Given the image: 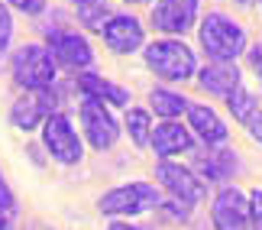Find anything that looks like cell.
<instances>
[{
  "label": "cell",
  "mask_w": 262,
  "mask_h": 230,
  "mask_svg": "<svg viewBox=\"0 0 262 230\" xmlns=\"http://www.w3.org/2000/svg\"><path fill=\"white\" fill-rule=\"evenodd\" d=\"M146 65L152 68L159 78L165 81H185L198 72V62H194V52L178 43V39H159V43H149L146 46Z\"/></svg>",
  "instance_id": "4"
},
{
  "label": "cell",
  "mask_w": 262,
  "mask_h": 230,
  "mask_svg": "<svg viewBox=\"0 0 262 230\" xmlns=\"http://www.w3.org/2000/svg\"><path fill=\"white\" fill-rule=\"evenodd\" d=\"M100 36H104V43L110 52L117 55H129L136 52L139 46H143V23H139L136 16H110L104 26H100Z\"/></svg>",
  "instance_id": "11"
},
{
  "label": "cell",
  "mask_w": 262,
  "mask_h": 230,
  "mask_svg": "<svg viewBox=\"0 0 262 230\" xmlns=\"http://www.w3.org/2000/svg\"><path fill=\"white\" fill-rule=\"evenodd\" d=\"M49 55L55 58L58 65L65 68H88L94 62V52H91L88 39L78 36V33H68V29H55V33H49Z\"/></svg>",
  "instance_id": "10"
},
{
  "label": "cell",
  "mask_w": 262,
  "mask_h": 230,
  "mask_svg": "<svg viewBox=\"0 0 262 230\" xmlns=\"http://www.w3.org/2000/svg\"><path fill=\"white\" fill-rule=\"evenodd\" d=\"M78 91H81L84 97H91V101H100V104H117V107L129 104V91H126V88L107 81V78H100L94 72L78 75Z\"/></svg>",
  "instance_id": "14"
},
{
  "label": "cell",
  "mask_w": 262,
  "mask_h": 230,
  "mask_svg": "<svg viewBox=\"0 0 262 230\" xmlns=\"http://www.w3.org/2000/svg\"><path fill=\"white\" fill-rule=\"evenodd\" d=\"M81 127H84L88 143L94 149H100V153L110 149L117 143V136H120L114 114H110L100 101H91V97H84V104H81Z\"/></svg>",
  "instance_id": "8"
},
{
  "label": "cell",
  "mask_w": 262,
  "mask_h": 230,
  "mask_svg": "<svg viewBox=\"0 0 262 230\" xmlns=\"http://www.w3.org/2000/svg\"><path fill=\"white\" fill-rule=\"evenodd\" d=\"M7 4L19 13H42L46 10V0H7Z\"/></svg>",
  "instance_id": "24"
},
{
  "label": "cell",
  "mask_w": 262,
  "mask_h": 230,
  "mask_svg": "<svg viewBox=\"0 0 262 230\" xmlns=\"http://www.w3.org/2000/svg\"><path fill=\"white\" fill-rule=\"evenodd\" d=\"M10 72H13V81L26 91H46V88L55 85V58L49 55L46 46H19L13 58H10Z\"/></svg>",
  "instance_id": "2"
},
{
  "label": "cell",
  "mask_w": 262,
  "mask_h": 230,
  "mask_svg": "<svg viewBox=\"0 0 262 230\" xmlns=\"http://www.w3.org/2000/svg\"><path fill=\"white\" fill-rule=\"evenodd\" d=\"M75 4L84 10V7H104V0H75Z\"/></svg>",
  "instance_id": "28"
},
{
  "label": "cell",
  "mask_w": 262,
  "mask_h": 230,
  "mask_svg": "<svg viewBox=\"0 0 262 230\" xmlns=\"http://www.w3.org/2000/svg\"><path fill=\"white\" fill-rule=\"evenodd\" d=\"M198 19V0H159L152 7V23L162 33H188Z\"/></svg>",
  "instance_id": "12"
},
{
  "label": "cell",
  "mask_w": 262,
  "mask_h": 230,
  "mask_svg": "<svg viewBox=\"0 0 262 230\" xmlns=\"http://www.w3.org/2000/svg\"><path fill=\"white\" fill-rule=\"evenodd\" d=\"M55 94L52 88H46V91H26V97H19V101L10 107V123H13L16 130H36L42 127L49 117H52L55 111Z\"/></svg>",
  "instance_id": "9"
},
{
  "label": "cell",
  "mask_w": 262,
  "mask_h": 230,
  "mask_svg": "<svg viewBox=\"0 0 262 230\" xmlns=\"http://www.w3.org/2000/svg\"><path fill=\"white\" fill-rule=\"evenodd\" d=\"M156 178H159V185L165 188L168 195L175 198V201L181 204H198L201 198H204V182L191 172V169L185 165H178V162H168V159H162V162L156 165Z\"/></svg>",
  "instance_id": "6"
},
{
  "label": "cell",
  "mask_w": 262,
  "mask_h": 230,
  "mask_svg": "<svg viewBox=\"0 0 262 230\" xmlns=\"http://www.w3.org/2000/svg\"><path fill=\"white\" fill-rule=\"evenodd\" d=\"M129 4H146V0H129Z\"/></svg>",
  "instance_id": "31"
},
{
  "label": "cell",
  "mask_w": 262,
  "mask_h": 230,
  "mask_svg": "<svg viewBox=\"0 0 262 230\" xmlns=\"http://www.w3.org/2000/svg\"><path fill=\"white\" fill-rule=\"evenodd\" d=\"M149 146L156 149V156H178L185 153V149H191V133L181 123H175V120H165V123H159L152 133H149Z\"/></svg>",
  "instance_id": "13"
},
{
  "label": "cell",
  "mask_w": 262,
  "mask_h": 230,
  "mask_svg": "<svg viewBox=\"0 0 262 230\" xmlns=\"http://www.w3.org/2000/svg\"><path fill=\"white\" fill-rule=\"evenodd\" d=\"M249 62H253L256 68H262V46H256L253 52H249Z\"/></svg>",
  "instance_id": "26"
},
{
  "label": "cell",
  "mask_w": 262,
  "mask_h": 230,
  "mask_svg": "<svg viewBox=\"0 0 262 230\" xmlns=\"http://www.w3.org/2000/svg\"><path fill=\"white\" fill-rule=\"evenodd\" d=\"M13 211H16V198H13V192H10L7 178L0 175V217H4V221H10V217H13Z\"/></svg>",
  "instance_id": "23"
},
{
  "label": "cell",
  "mask_w": 262,
  "mask_h": 230,
  "mask_svg": "<svg viewBox=\"0 0 262 230\" xmlns=\"http://www.w3.org/2000/svg\"><path fill=\"white\" fill-rule=\"evenodd\" d=\"M0 230H10V221H4V217H0Z\"/></svg>",
  "instance_id": "29"
},
{
  "label": "cell",
  "mask_w": 262,
  "mask_h": 230,
  "mask_svg": "<svg viewBox=\"0 0 262 230\" xmlns=\"http://www.w3.org/2000/svg\"><path fill=\"white\" fill-rule=\"evenodd\" d=\"M156 207H162V192L149 182H129V185L110 188L97 201V211L107 217H136V214L156 211Z\"/></svg>",
  "instance_id": "1"
},
{
  "label": "cell",
  "mask_w": 262,
  "mask_h": 230,
  "mask_svg": "<svg viewBox=\"0 0 262 230\" xmlns=\"http://www.w3.org/2000/svg\"><path fill=\"white\" fill-rule=\"evenodd\" d=\"M149 104H152V111L159 114V117H165V120H175V117H181V114H188V104L191 101H185L181 94H175V91H152L149 94Z\"/></svg>",
  "instance_id": "18"
},
{
  "label": "cell",
  "mask_w": 262,
  "mask_h": 230,
  "mask_svg": "<svg viewBox=\"0 0 262 230\" xmlns=\"http://www.w3.org/2000/svg\"><path fill=\"white\" fill-rule=\"evenodd\" d=\"M42 143L49 149V156L62 165H75V162H81V156H84L81 139H78L72 120L65 114H52L42 123Z\"/></svg>",
  "instance_id": "5"
},
{
  "label": "cell",
  "mask_w": 262,
  "mask_h": 230,
  "mask_svg": "<svg viewBox=\"0 0 262 230\" xmlns=\"http://www.w3.org/2000/svg\"><path fill=\"white\" fill-rule=\"evenodd\" d=\"M201 88L207 94H230L233 88H239V72L233 62H214L207 68H201Z\"/></svg>",
  "instance_id": "16"
},
{
  "label": "cell",
  "mask_w": 262,
  "mask_h": 230,
  "mask_svg": "<svg viewBox=\"0 0 262 230\" xmlns=\"http://www.w3.org/2000/svg\"><path fill=\"white\" fill-rule=\"evenodd\" d=\"M201 46L207 49V55L214 62H233V58L246 49V33L243 26L233 23L224 13H207L201 19Z\"/></svg>",
  "instance_id": "3"
},
{
  "label": "cell",
  "mask_w": 262,
  "mask_h": 230,
  "mask_svg": "<svg viewBox=\"0 0 262 230\" xmlns=\"http://www.w3.org/2000/svg\"><path fill=\"white\" fill-rule=\"evenodd\" d=\"M126 133H129V139H133L136 146H146L149 133H152V127H149V114L146 111H129L126 114Z\"/></svg>",
  "instance_id": "20"
},
{
  "label": "cell",
  "mask_w": 262,
  "mask_h": 230,
  "mask_svg": "<svg viewBox=\"0 0 262 230\" xmlns=\"http://www.w3.org/2000/svg\"><path fill=\"white\" fill-rule=\"evenodd\" d=\"M249 133H253L256 143H262V111H256V117L249 120Z\"/></svg>",
  "instance_id": "25"
},
{
  "label": "cell",
  "mask_w": 262,
  "mask_h": 230,
  "mask_svg": "<svg viewBox=\"0 0 262 230\" xmlns=\"http://www.w3.org/2000/svg\"><path fill=\"white\" fill-rule=\"evenodd\" d=\"M227 104H230V111H233V117L243 120V123H249V120L256 117V111H259V104L253 101V94H249L243 85L233 88V91L227 94Z\"/></svg>",
  "instance_id": "19"
},
{
  "label": "cell",
  "mask_w": 262,
  "mask_h": 230,
  "mask_svg": "<svg viewBox=\"0 0 262 230\" xmlns=\"http://www.w3.org/2000/svg\"><path fill=\"white\" fill-rule=\"evenodd\" d=\"M249 201V230H262V188L246 195Z\"/></svg>",
  "instance_id": "22"
},
{
  "label": "cell",
  "mask_w": 262,
  "mask_h": 230,
  "mask_svg": "<svg viewBox=\"0 0 262 230\" xmlns=\"http://www.w3.org/2000/svg\"><path fill=\"white\" fill-rule=\"evenodd\" d=\"M239 169V162L233 159V153H207L198 159V172L207 178V182H224Z\"/></svg>",
  "instance_id": "17"
},
{
  "label": "cell",
  "mask_w": 262,
  "mask_h": 230,
  "mask_svg": "<svg viewBox=\"0 0 262 230\" xmlns=\"http://www.w3.org/2000/svg\"><path fill=\"white\" fill-rule=\"evenodd\" d=\"M188 120H191V130H198V136L204 143H224L230 136L227 123L220 120L207 104H188Z\"/></svg>",
  "instance_id": "15"
},
{
  "label": "cell",
  "mask_w": 262,
  "mask_h": 230,
  "mask_svg": "<svg viewBox=\"0 0 262 230\" xmlns=\"http://www.w3.org/2000/svg\"><path fill=\"white\" fill-rule=\"evenodd\" d=\"M236 4H253V0H236Z\"/></svg>",
  "instance_id": "30"
},
{
  "label": "cell",
  "mask_w": 262,
  "mask_h": 230,
  "mask_svg": "<svg viewBox=\"0 0 262 230\" xmlns=\"http://www.w3.org/2000/svg\"><path fill=\"white\" fill-rule=\"evenodd\" d=\"M10 39H13V13L7 4H0V52H7Z\"/></svg>",
  "instance_id": "21"
},
{
  "label": "cell",
  "mask_w": 262,
  "mask_h": 230,
  "mask_svg": "<svg viewBox=\"0 0 262 230\" xmlns=\"http://www.w3.org/2000/svg\"><path fill=\"white\" fill-rule=\"evenodd\" d=\"M107 230H139V227H133L129 221H114V224H110Z\"/></svg>",
  "instance_id": "27"
},
{
  "label": "cell",
  "mask_w": 262,
  "mask_h": 230,
  "mask_svg": "<svg viewBox=\"0 0 262 230\" xmlns=\"http://www.w3.org/2000/svg\"><path fill=\"white\" fill-rule=\"evenodd\" d=\"M214 230H249V201L239 188H220L210 207Z\"/></svg>",
  "instance_id": "7"
}]
</instances>
